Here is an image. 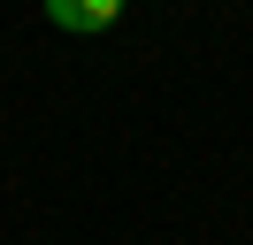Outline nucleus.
I'll use <instances>...</instances> for the list:
<instances>
[{"label": "nucleus", "mask_w": 253, "mask_h": 245, "mask_svg": "<svg viewBox=\"0 0 253 245\" xmlns=\"http://www.w3.org/2000/svg\"><path fill=\"white\" fill-rule=\"evenodd\" d=\"M123 8H130V0H46V23H54V31H77V39H84V31H108Z\"/></svg>", "instance_id": "1"}]
</instances>
